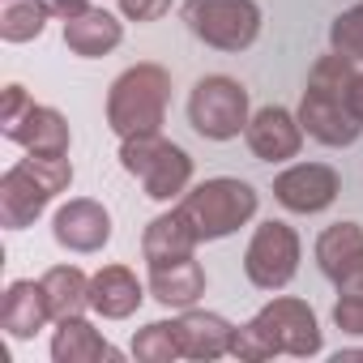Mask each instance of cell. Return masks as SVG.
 Instances as JSON below:
<instances>
[{
    "mask_svg": "<svg viewBox=\"0 0 363 363\" xmlns=\"http://www.w3.org/2000/svg\"><path fill=\"white\" fill-rule=\"evenodd\" d=\"M342 193V175L329 162H295L274 175V201L291 214H325Z\"/></svg>",
    "mask_w": 363,
    "mask_h": 363,
    "instance_id": "obj_10",
    "label": "cell"
},
{
    "mask_svg": "<svg viewBox=\"0 0 363 363\" xmlns=\"http://www.w3.org/2000/svg\"><path fill=\"white\" fill-rule=\"evenodd\" d=\"M316 265L337 286V295L363 299V227L333 223L316 235Z\"/></svg>",
    "mask_w": 363,
    "mask_h": 363,
    "instance_id": "obj_11",
    "label": "cell"
},
{
    "mask_svg": "<svg viewBox=\"0 0 363 363\" xmlns=\"http://www.w3.org/2000/svg\"><path fill=\"white\" fill-rule=\"evenodd\" d=\"M48 320H52V303H48L43 282L18 278V282L5 286V299H0V329H5L13 342H30Z\"/></svg>",
    "mask_w": 363,
    "mask_h": 363,
    "instance_id": "obj_16",
    "label": "cell"
},
{
    "mask_svg": "<svg viewBox=\"0 0 363 363\" xmlns=\"http://www.w3.org/2000/svg\"><path fill=\"white\" fill-rule=\"evenodd\" d=\"M52 18H56L52 0H5V9H0V39L5 43H30L48 30Z\"/></svg>",
    "mask_w": 363,
    "mask_h": 363,
    "instance_id": "obj_23",
    "label": "cell"
},
{
    "mask_svg": "<svg viewBox=\"0 0 363 363\" xmlns=\"http://www.w3.org/2000/svg\"><path fill=\"white\" fill-rule=\"evenodd\" d=\"M303 137L308 133H303L299 116L291 107H278V103L252 111V120L244 128V141H248L252 158H261V162H291V158H299Z\"/></svg>",
    "mask_w": 363,
    "mask_h": 363,
    "instance_id": "obj_13",
    "label": "cell"
},
{
    "mask_svg": "<svg viewBox=\"0 0 363 363\" xmlns=\"http://www.w3.org/2000/svg\"><path fill=\"white\" fill-rule=\"evenodd\" d=\"M120 43H124V22L99 5H90L86 13L65 22V48L82 60H99V56L116 52Z\"/></svg>",
    "mask_w": 363,
    "mask_h": 363,
    "instance_id": "obj_19",
    "label": "cell"
},
{
    "mask_svg": "<svg viewBox=\"0 0 363 363\" xmlns=\"http://www.w3.org/2000/svg\"><path fill=\"white\" fill-rule=\"evenodd\" d=\"M175 342H179V359L214 363V359L231 354V342H235V325H227L218 312L184 308V312L175 316Z\"/></svg>",
    "mask_w": 363,
    "mask_h": 363,
    "instance_id": "obj_14",
    "label": "cell"
},
{
    "mask_svg": "<svg viewBox=\"0 0 363 363\" xmlns=\"http://www.w3.org/2000/svg\"><path fill=\"white\" fill-rule=\"evenodd\" d=\"M350 77H354V60H346L337 52L320 56L308 73V90L295 111L303 133L329 150H346L363 137V124L350 111Z\"/></svg>",
    "mask_w": 363,
    "mask_h": 363,
    "instance_id": "obj_2",
    "label": "cell"
},
{
    "mask_svg": "<svg viewBox=\"0 0 363 363\" xmlns=\"http://www.w3.org/2000/svg\"><path fill=\"white\" fill-rule=\"evenodd\" d=\"M116 5H120V13H124L128 22L150 26V22H158V18L171 9V0H116Z\"/></svg>",
    "mask_w": 363,
    "mask_h": 363,
    "instance_id": "obj_26",
    "label": "cell"
},
{
    "mask_svg": "<svg viewBox=\"0 0 363 363\" xmlns=\"http://www.w3.org/2000/svg\"><path fill=\"white\" fill-rule=\"evenodd\" d=\"M350 111L359 116V124H363V73H354L350 77Z\"/></svg>",
    "mask_w": 363,
    "mask_h": 363,
    "instance_id": "obj_30",
    "label": "cell"
},
{
    "mask_svg": "<svg viewBox=\"0 0 363 363\" xmlns=\"http://www.w3.org/2000/svg\"><path fill=\"white\" fill-rule=\"evenodd\" d=\"M52 359L56 363H99V359H120V350L86 316H65L56 320V333H52Z\"/></svg>",
    "mask_w": 363,
    "mask_h": 363,
    "instance_id": "obj_20",
    "label": "cell"
},
{
    "mask_svg": "<svg viewBox=\"0 0 363 363\" xmlns=\"http://www.w3.org/2000/svg\"><path fill=\"white\" fill-rule=\"evenodd\" d=\"M73 184L69 154H30L0 175V227L22 231L30 227L65 189Z\"/></svg>",
    "mask_w": 363,
    "mask_h": 363,
    "instance_id": "obj_3",
    "label": "cell"
},
{
    "mask_svg": "<svg viewBox=\"0 0 363 363\" xmlns=\"http://www.w3.org/2000/svg\"><path fill=\"white\" fill-rule=\"evenodd\" d=\"M52 240L65 248V252H77V257H90V252H103L107 240H111V214L103 201L94 197H73L56 210L52 218Z\"/></svg>",
    "mask_w": 363,
    "mask_h": 363,
    "instance_id": "obj_12",
    "label": "cell"
},
{
    "mask_svg": "<svg viewBox=\"0 0 363 363\" xmlns=\"http://www.w3.org/2000/svg\"><path fill=\"white\" fill-rule=\"evenodd\" d=\"M30 103H35V99L26 94V86L9 82V86H5V103H0V128H5V124H13V120H18V116L30 107Z\"/></svg>",
    "mask_w": 363,
    "mask_h": 363,
    "instance_id": "obj_28",
    "label": "cell"
},
{
    "mask_svg": "<svg viewBox=\"0 0 363 363\" xmlns=\"http://www.w3.org/2000/svg\"><path fill=\"white\" fill-rule=\"evenodd\" d=\"M333 359H337V363H346V359H363V350H337Z\"/></svg>",
    "mask_w": 363,
    "mask_h": 363,
    "instance_id": "obj_31",
    "label": "cell"
},
{
    "mask_svg": "<svg viewBox=\"0 0 363 363\" xmlns=\"http://www.w3.org/2000/svg\"><path fill=\"white\" fill-rule=\"evenodd\" d=\"M252 111H248V90L244 82L227 77V73H210L193 86L189 94V124L206 137V141H235L244 137Z\"/></svg>",
    "mask_w": 363,
    "mask_h": 363,
    "instance_id": "obj_8",
    "label": "cell"
},
{
    "mask_svg": "<svg viewBox=\"0 0 363 363\" xmlns=\"http://www.w3.org/2000/svg\"><path fill=\"white\" fill-rule=\"evenodd\" d=\"M197 231L189 227V218L179 214V210H171V214H158L150 227H145V235H141V257L145 261H175V257H189V252H197Z\"/></svg>",
    "mask_w": 363,
    "mask_h": 363,
    "instance_id": "obj_21",
    "label": "cell"
},
{
    "mask_svg": "<svg viewBox=\"0 0 363 363\" xmlns=\"http://www.w3.org/2000/svg\"><path fill=\"white\" fill-rule=\"evenodd\" d=\"M0 133H5L9 141H18L22 150H30V154H69V141H73L69 120L56 107H43V103H30L13 124H5Z\"/></svg>",
    "mask_w": 363,
    "mask_h": 363,
    "instance_id": "obj_17",
    "label": "cell"
},
{
    "mask_svg": "<svg viewBox=\"0 0 363 363\" xmlns=\"http://www.w3.org/2000/svg\"><path fill=\"white\" fill-rule=\"evenodd\" d=\"M120 167L145 189L150 201H179L193 189V154L184 145L167 141L162 133L124 137L120 141Z\"/></svg>",
    "mask_w": 363,
    "mask_h": 363,
    "instance_id": "obj_6",
    "label": "cell"
},
{
    "mask_svg": "<svg viewBox=\"0 0 363 363\" xmlns=\"http://www.w3.org/2000/svg\"><path fill=\"white\" fill-rule=\"evenodd\" d=\"M333 325H337L342 333H354V337H363V299H354V295H342V299L333 303Z\"/></svg>",
    "mask_w": 363,
    "mask_h": 363,
    "instance_id": "obj_27",
    "label": "cell"
},
{
    "mask_svg": "<svg viewBox=\"0 0 363 363\" xmlns=\"http://www.w3.org/2000/svg\"><path fill=\"white\" fill-rule=\"evenodd\" d=\"M167 103H171V73L162 65H150V60L145 65H133L107 90V128L120 141L124 137L162 133Z\"/></svg>",
    "mask_w": 363,
    "mask_h": 363,
    "instance_id": "obj_4",
    "label": "cell"
},
{
    "mask_svg": "<svg viewBox=\"0 0 363 363\" xmlns=\"http://www.w3.org/2000/svg\"><path fill=\"white\" fill-rule=\"evenodd\" d=\"M329 52H337L354 65L363 60V0L329 22Z\"/></svg>",
    "mask_w": 363,
    "mask_h": 363,
    "instance_id": "obj_25",
    "label": "cell"
},
{
    "mask_svg": "<svg viewBox=\"0 0 363 363\" xmlns=\"http://www.w3.org/2000/svg\"><path fill=\"white\" fill-rule=\"evenodd\" d=\"M52 9H56L60 22H69V18H77V13L90 9V0H52Z\"/></svg>",
    "mask_w": 363,
    "mask_h": 363,
    "instance_id": "obj_29",
    "label": "cell"
},
{
    "mask_svg": "<svg viewBox=\"0 0 363 363\" xmlns=\"http://www.w3.org/2000/svg\"><path fill=\"white\" fill-rule=\"evenodd\" d=\"M193 39L214 52H248L261 39V5L257 0H184L179 9Z\"/></svg>",
    "mask_w": 363,
    "mask_h": 363,
    "instance_id": "obj_7",
    "label": "cell"
},
{
    "mask_svg": "<svg viewBox=\"0 0 363 363\" xmlns=\"http://www.w3.org/2000/svg\"><path fill=\"white\" fill-rule=\"evenodd\" d=\"M299 257H303V244H299L295 227L269 218V223H261L252 231V240L244 248V278L257 291H282V286L295 282Z\"/></svg>",
    "mask_w": 363,
    "mask_h": 363,
    "instance_id": "obj_9",
    "label": "cell"
},
{
    "mask_svg": "<svg viewBox=\"0 0 363 363\" xmlns=\"http://www.w3.org/2000/svg\"><path fill=\"white\" fill-rule=\"evenodd\" d=\"M320 350H325V333H320L316 312L303 299H291V295L269 299L248 325L235 329V342H231V354L244 359V363H265L274 354L312 359Z\"/></svg>",
    "mask_w": 363,
    "mask_h": 363,
    "instance_id": "obj_1",
    "label": "cell"
},
{
    "mask_svg": "<svg viewBox=\"0 0 363 363\" xmlns=\"http://www.w3.org/2000/svg\"><path fill=\"white\" fill-rule=\"evenodd\" d=\"M150 295L162 303V308H197V299L206 295V269L201 261L189 252V257H175V261H150Z\"/></svg>",
    "mask_w": 363,
    "mask_h": 363,
    "instance_id": "obj_15",
    "label": "cell"
},
{
    "mask_svg": "<svg viewBox=\"0 0 363 363\" xmlns=\"http://www.w3.org/2000/svg\"><path fill=\"white\" fill-rule=\"evenodd\" d=\"M43 291H48V303H52V320H65V316H82L90 308V278L77 269V265H52L43 278Z\"/></svg>",
    "mask_w": 363,
    "mask_h": 363,
    "instance_id": "obj_22",
    "label": "cell"
},
{
    "mask_svg": "<svg viewBox=\"0 0 363 363\" xmlns=\"http://www.w3.org/2000/svg\"><path fill=\"white\" fill-rule=\"evenodd\" d=\"M133 354H137L141 363H171V359H179L175 320H154V325L137 329V337H133Z\"/></svg>",
    "mask_w": 363,
    "mask_h": 363,
    "instance_id": "obj_24",
    "label": "cell"
},
{
    "mask_svg": "<svg viewBox=\"0 0 363 363\" xmlns=\"http://www.w3.org/2000/svg\"><path fill=\"white\" fill-rule=\"evenodd\" d=\"M145 291L150 286H141L128 265H103L90 278V312L103 316V320H128L141 308Z\"/></svg>",
    "mask_w": 363,
    "mask_h": 363,
    "instance_id": "obj_18",
    "label": "cell"
},
{
    "mask_svg": "<svg viewBox=\"0 0 363 363\" xmlns=\"http://www.w3.org/2000/svg\"><path fill=\"white\" fill-rule=\"evenodd\" d=\"M257 206H261V193L248 184V179L214 175V179L193 184L184 197H179L175 210L189 218V227L197 231L201 244H214V240L235 235L244 223H252L257 218Z\"/></svg>",
    "mask_w": 363,
    "mask_h": 363,
    "instance_id": "obj_5",
    "label": "cell"
}]
</instances>
